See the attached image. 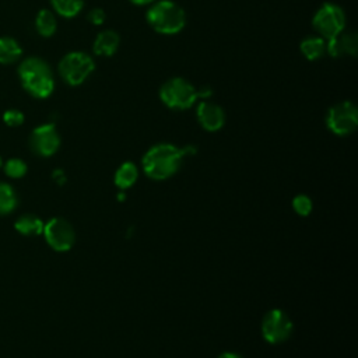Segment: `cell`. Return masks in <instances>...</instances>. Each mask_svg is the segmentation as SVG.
Returning a JSON list of instances; mask_svg holds the SVG:
<instances>
[{"mask_svg":"<svg viewBox=\"0 0 358 358\" xmlns=\"http://www.w3.org/2000/svg\"><path fill=\"white\" fill-rule=\"evenodd\" d=\"M196 148L187 145L185 148H178L173 144H157L152 145L143 157L144 172L157 180L166 179L172 176L180 166L182 159L186 155L194 154Z\"/></svg>","mask_w":358,"mask_h":358,"instance_id":"obj_1","label":"cell"},{"mask_svg":"<svg viewBox=\"0 0 358 358\" xmlns=\"http://www.w3.org/2000/svg\"><path fill=\"white\" fill-rule=\"evenodd\" d=\"M147 22L162 35H175L180 32L186 24L183 8L172 0H161L154 3L147 11Z\"/></svg>","mask_w":358,"mask_h":358,"instance_id":"obj_2","label":"cell"},{"mask_svg":"<svg viewBox=\"0 0 358 358\" xmlns=\"http://www.w3.org/2000/svg\"><path fill=\"white\" fill-rule=\"evenodd\" d=\"M18 74L24 88L36 98H46L52 94L55 83L49 66L38 59L29 57L24 60L18 69Z\"/></svg>","mask_w":358,"mask_h":358,"instance_id":"obj_3","label":"cell"},{"mask_svg":"<svg viewBox=\"0 0 358 358\" xmlns=\"http://www.w3.org/2000/svg\"><path fill=\"white\" fill-rule=\"evenodd\" d=\"M159 98L171 109H187L199 96L193 84L182 77H173L161 85Z\"/></svg>","mask_w":358,"mask_h":358,"instance_id":"obj_4","label":"cell"},{"mask_svg":"<svg viewBox=\"0 0 358 358\" xmlns=\"http://www.w3.org/2000/svg\"><path fill=\"white\" fill-rule=\"evenodd\" d=\"M312 25L324 39L337 36L345 28V14L343 8L333 3H324L313 15Z\"/></svg>","mask_w":358,"mask_h":358,"instance_id":"obj_5","label":"cell"},{"mask_svg":"<svg viewBox=\"0 0 358 358\" xmlns=\"http://www.w3.org/2000/svg\"><path fill=\"white\" fill-rule=\"evenodd\" d=\"M95 63L91 56L84 52H70L59 63L60 76L70 85L84 83L94 71Z\"/></svg>","mask_w":358,"mask_h":358,"instance_id":"obj_6","label":"cell"},{"mask_svg":"<svg viewBox=\"0 0 358 358\" xmlns=\"http://www.w3.org/2000/svg\"><path fill=\"white\" fill-rule=\"evenodd\" d=\"M329 130L337 136H347L357 129L358 110L350 101H343L333 105L326 115Z\"/></svg>","mask_w":358,"mask_h":358,"instance_id":"obj_7","label":"cell"},{"mask_svg":"<svg viewBox=\"0 0 358 358\" xmlns=\"http://www.w3.org/2000/svg\"><path fill=\"white\" fill-rule=\"evenodd\" d=\"M294 324L288 315L280 309H271L262 320V334L270 344L285 341L292 333Z\"/></svg>","mask_w":358,"mask_h":358,"instance_id":"obj_8","label":"cell"},{"mask_svg":"<svg viewBox=\"0 0 358 358\" xmlns=\"http://www.w3.org/2000/svg\"><path fill=\"white\" fill-rule=\"evenodd\" d=\"M43 235L49 246L57 252H66L71 249L76 241V232L71 224L60 217L52 218L43 225Z\"/></svg>","mask_w":358,"mask_h":358,"instance_id":"obj_9","label":"cell"},{"mask_svg":"<svg viewBox=\"0 0 358 358\" xmlns=\"http://www.w3.org/2000/svg\"><path fill=\"white\" fill-rule=\"evenodd\" d=\"M29 143L35 154L41 157H50L57 151L60 145V137L55 124L46 123L42 126H38L32 131Z\"/></svg>","mask_w":358,"mask_h":358,"instance_id":"obj_10","label":"cell"},{"mask_svg":"<svg viewBox=\"0 0 358 358\" xmlns=\"http://www.w3.org/2000/svg\"><path fill=\"white\" fill-rule=\"evenodd\" d=\"M196 115L200 126L208 131H217L225 123V113L222 108L206 99L199 103Z\"/></svg>","mask_w":358,"mask_h":358,"instance_id":"obj_11","label":"cell"},{"mask_svg":"<svg viewBox=\"0 0 358 358\" xmlns=\"http://www.w3.org/2000/svg\"><path fill=\"white\" fill-rule=\"evenodd\" d=\"M358 50V38L355 32H340L337 36L327 39L326 52L333 57H341L344 55L355 56Z\"/></svg>","mask_w":358,"mask_h":358,"instance_id":"obj_12","label":"cell"},{"mask_svg":"<svg viewBox=\"0 0 358 358\" xmlns=\"http://www.w3.org/2000/svg\"><path fill=\"white\" fill-rule=\"evenodd\" d=\"M119 42H120V38L115 31H110V29L102 31L96 35L94 41V45H92L94 53L98 56H112L117 50Z\"/></svg>","mask_w":358,"mask_h":358,"instance_id":"obj_13","label":"cell"},{"mask_svg":"<svg viewBox=\"0 0 358 358\" xmlns=\"http://www.w3.org/2000/svg\"><path fill=\"white\" fill-rule=\"evenodd\" d=\"M299 49L308 60H317L326 53V39L322 36H308L301 42Z\"/></svg>","mask_w":358,"mask_h":358,"instance_id":"obj_14","label":"cell"},{"mask_svg":"<svg viewBox=\"0 0 358 358\" xmlns=\"http://www.w3.org/2000/svg\"><path fill=\"white\" fill-rule=\"evenodd\" d=\"M43 222L39 220V217L36 215H32V214H25L22 217H20L14 227L15 229L22 234V235H27V236H35V235H39L43 232Z\"/></svg>","mask_w":358,"mask_h":358,"instance_id":"obj_15","label":"cell"},{"mask_svg":"<svg viewBox=\"0 0 358 358\" xmlns=\"http://www.w3.org/2000/svg\"><path fill=\"white\" fill-rule=\"evenodd\" d=\"M137 166L133 162H124L117 168L115 173V185L120 189H127L137 180Z\"/></svg>","mask_w":358,"mask_h":358,"instance_id":"obj_16","label":"cell"},{"mask_svg":"<svg viewBox=\"0 0 358 358\" xmlns=\"http://www.w3.org/2000/svg\"><path fill=\"white\" fill-rule=\"evenodd\" d=\"M20 45L11 38H0V63L8 64L21 56Z\"/></svg>","mask_w":358,"mask_h":358,"instance_id":"obj_17","label":"cell"},{"mask_svg":"<svg viewBox=\"0 0 358 358\" xmlns=\"http://www.w3.org/2000/svg\"><path fill=\"white\" fill-rule=\"evenodd\" d=\"M35 25L42 36H52L56 31V18L52 11L41 10L36 15Z\"/></svg>","mask_w":358,"mask_h":358,"instance_id":"obj_18","label":"cell"},{"mask_svg":"<svg viewBox=\"0 0 358 358\" xmlns=\"http://www.w3.org/2000/svg\"><path fill=\"white\" fill-rule=\"evenodd\" d=\"M18 203L14 189L7 183H0V215L11 213Z\"/></svg>","mask_w":358,"mask_h":358,"instance_id":"obj_19","label":"cell"},{"mask_svg":"<svg viewBox=\"0 0 358 358\" xmlns=\"http://www.w3.org/2000/svg\"><path fill=\"white\" fill-rule=\"evenodd\" d=\"M53 8L63 17H74L77 15L83 6H84V0H50Z\"/></svg>","mask_w":358,"mask_h":358,"instance_id":"obj_20","label":"cell"},{"mask_svg":"<svg viewBox=\"0 0 358 358\" xmlns=\"http://www.w3.org/2000/svg\"><path fill=\"white\" fill-rule=\"evenodd\" d=\"M4 171L6 173L10 176V178H21L25 175L27 172V165L22 159H18V158H11L6 162V166H4Z\"/></svg>","mask_w":358,"mask_h":358,"instance_id":"obj_21","label":"cell"},{"mask_svg":"<svg viewBox=\"0 0 358 358\" xmlns=\"http://www.w3.org/2000/svg\"><path fill=\"white\" fill-rule=\"evenodd\" d=\"M292 207L296 214L305 217L312 211V200L306 194H298L292 200Z\"/></svg>","mask_w":358,"mask_h":358,"instance_id":"obj_22","label":"cell"},{"mask_svg":"<svg viewBox=\"0 0 358 358\" xmlns=\"http://www.w3.org/2000/svg\"><path fill=\"white\" fill-rule=\"evenodd\" d=\"M3 119L8 126H20L24 122V115L20 110L13 109V110H7L3 115Z\"/></svg>","mask_w":358,"mask_h":358,"instance_id":"obj_23","label":"cell"},{"mask_svg":"<svg viewBox=\"0 0 358 358\" xmlns=\"http://www.w3.org/2000/svg\"><path fill=\"white\" fill-rule=\"evenodd\" d=\"M88 20L94 24V25H101L105 21V11L102 8H94L90 11L88 14Z\"/></svg>","mask_w":358,"mask_h":358,"instance_id":"obj_24","label":"cell"},{"mask_svg":"<svg viewBox=\"0 0 358 358\" xmlns=\"http://www.w3.org/2000/svg\"><path fill=\"white\" fill-rule=\"evenodd\" d=\"M218 358H242V357L236 352H222Z\"/></svg>","mask_w":358,"mask_h":358,"instance_id":"obj_25","label":"cell"},{"mask_svg":"<svg viewBox=\"0 0 358 358\" xmlns=\"http://www.w3.org/2000/svg\"><path fill=\"white\" fill-rule=\"evenodd\" d=\"M154 0H130V3L136 4V6H144V4H150L152 3Z\"/></svg>","mask_w":358,"mask_h":358,"instance_id":"obj_26","label":"cell"},{"mask_svg":"<svg viewBox=\"0 0 358 358\" xmlns=\"http://www.w3.org/2000/svg\"><path fill=\"white\" fill-rule=\"evenodd\" d=\"M0 166H1V158H0Z\"/></svg>","mask_w":358,"mask_h":358,"instance_id":"obj_27","label":"cell"}]
</instances>
